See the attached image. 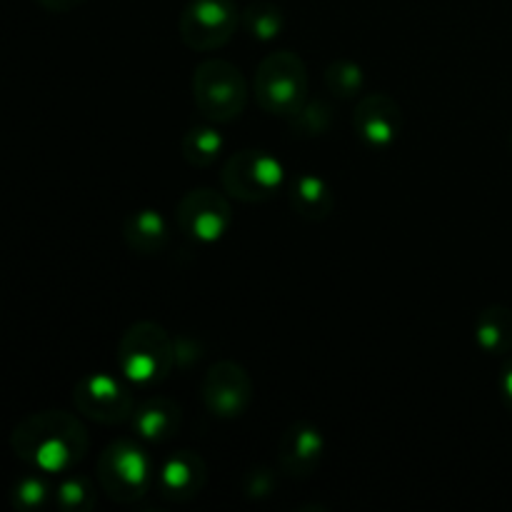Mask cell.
<instances>
[{"instance_id": "6da1fadb", "label": "cell", "mask_w": 512, "mask_h": 512, "mask_svg": "<svg viewBox=\"0 0 512 512\" xmlns=\"http://www.w3.org/2000/svg\"><path fill=\"white\" fill-rule=\"evenodd\" d=\"M10 448L35 473H70L88 453V433L75 415L45 410L15 425Z\"/></svg>"}, {"instance_id": "7a4b0ae2", "label": "cell", "mask_w": 512, "mask_h": 512, "mask_svg": "<svg viewBox=\"0 0 512 512\" xmlns=\"http://www.w3.org/2000/svg\"><path fill=\"white\" fill-rule=\"evenodd\" d=\"M173 360V340L158 323H135L118 343V368L130 383H163L173 368Z\"/></svg>"}, {"instance_id": "3957f363", "label": "cell", "mask_w": 512, "mask_h": 512, "mask_svg": "<svg viewBox=\"0 0 512 512\" xmlns=\"http://www.w3.org/2000/svg\"><path fill=\"white\" fill-rule=\"evenodd\" d=\"M305 95H308V73L305 63L295 53L278 50L258 65L255 98L263 110L293 118L305 105Z\"/></svg>"}, {"instance_id": "277c9868", "label": "cell", "mask_w": 512, "mask_h": 512, "mask_svg": "<svg viewBox=\"0 0 512 512\" xmlns=\"http://www.w3.org/2000/svg\"><path fill=\"white\" fill-rule=\"evenodd\" d=\"M98 480L108 498L118 503H135L148 493L150 480H153V463L138 443L118 440L100 455Z\"/></svg>"}, {"instance_id": "5b68a950", "label": "cell", "mask_w": 512, "mask_h": 512, "mask_svg": "<svg viewBox=\"0 0 512 512\" xmlns=\"http://www.w3.org/2000/svg\"><path fill=\"white\" fill-rule=\"evenodd\" d=\"M195 103L203 110L205 118L230 123L240 118L248 100V88L235 65L225 60H205L195 68L193 75Z\"/></svg>"}, {"instance_id": "8992f818", "label": "cell", "mask_w": 512, "mask_h": 512, "mask_svg": "<svg viewBox=\"0 0 512 512\" xmlns=\"http://www.w3.org/2000/svg\"><path fill=\"white\" fill-rule=\"evenodd\" d=\"M283 185V165L265 150H240L225 163L223 188L245 203H263Z\"/></svg>"}, {"instance_id": "52a82bcc", "label": "cell", "mask_w": 512, "mask_h": 512, "mask_svg": "<svg viewBox=\"0 0 512 512\" xmlns=\"http://www.w3.org/2000/svg\"><path fill=\"white\" fill-rule=\"evenodd\" d=\"M180 38L193 50H215L233 38L238 10L230 0H190L180 15Z\"/></svg>"}, {"instance_id": "ba28073f", "label": "cell", "mask_w": 512, "mask_h": 512, "mask_svg": "<svg viewBox=\"0 0 512 512\" xmlns=\"http://www.w3.org/2000/svg\"><path fill=\"white\" fill-rule=\"evenodd\" d=\"M73 400L75 408L85 418L103 425L128 420L130 413H133V395H130V390L120 380H115L113 375L105 373H95L80 380L75 385Z\"/></svg>"}, {"instance_id": "9c48e42d", "label": "cell", "mask_w": 512, "mask_h": 512, "mask_svg": "<svg viewBox=\"0 0 512 512\" xmlns=\"http://www.w3.org/2000/svg\"><path fill=\"white\" fill-rule=\"evenodd\" d=\"M230 225V205L210 188L190 190L178 203V228L195 243H215Z\"/></svg>"}, {"instance_id": "30bf717a", "label": "cell", "mask_w": 512, "mask_h": 512, "mask_svg": "<svg viewBox=\"0 0 512 512\" xmlns=\"http://www.w3.org/2000/svg\"><path fill=\"white\" fill-rule=\"evenodd\" d=\"M203 403L218 418H238L245 413L250 403V395H253V383H250V375L245 373V368H240L238 363H223L213 365V368L205 373L203 378Z\"/></svg>"}, {"instance_id": "8fae6325", "label": "cell", "mask_w": 512, "mask_h": 512, "mask_svg": "<svg viewBox=\"0 0 512 512\" xmlns=\"http://www.w3.org/2000/svg\"><path fill=\"white\" fill-rule=\"evenodd\" d=\"M355 130L373 148H385L400 133V108L390 95H365L355 110Z\"/></svg>"}, {"instance_id": "7c38bea8", "label": "cell", "mask_w": 512, "mask_h": 512, "mask_svg": "<svg viewBox=\"0 0 512 512\" xmlns=\"http://www.w3.org/2000/svg\"><path fill=\"white\" fill-rule=\"evenodd\" d=\"M205 478H208V470H205L203 458L193 450H180L160 465L158 488L163 498L185 503L203 490Z\"/></svg>"}, {"instance_id": "4fadbf2b", "label": "cell", "mask_w": 512, "mask_h": 512, "mask_svg": "<svg viewBox=\"0 0 512 512\" xmlns=\"http://www.w3.org/2000/svg\"><path fill=\"white\" fill-rule=\"evenodd\" d=\"M323 455V435L308 423L290 425L278 445V463L288 475H310Z\"/></svg>"}, {"instance_id": "5bb4252c", "label": "cell", "mask_w": 512, "mask_h": 512, "mask_svg": "<svg viewBox=\"0 0 512 512\" xmlns=\"http://www.w3.org/2000/svg\"><path fill=\"white\" fill-rule=\"evenodd\" d=\"M130 423L140 438L160 443V440L173 438L175 430L180 428V408L173 400L153 395L130 413Z\"/></svg>"}, {"instance_id": "9a60e30c", "label": "cell", "mask_w": 512, "mask_h": 512, "mask_svg": "<svg viewBox=\"0 0 512 512\" xmlns=\"http://www.w3.org/2000/svg\"><path fill=\"white\" fill-rule=\"evenodd\" d=\"M123 238L130 245V250L143 255L160 253L168 243V223L155 210H138L130 215L123 225Z\"/></svg>"}, {"instance_id": "2e32d148", "label": "cell", "mask_w": 512, "mask_h": 512, "mask_svg": "<svg viewBox=\"0 0 512 512\" xmlns=\"http://www.w3.org/2000/svg\"><path fill=\"white\" fill-rule=\"evenodd\" d=\"M475 340L488 355L512 353V310L490 305L475 320Z\"/></svg>"}, {"instance_id": "e0dca14e", "label": "cell", "mask_w": 512, "mask_h": 512, "mask_svg": "<svg viewBox=\"0 0 512 512\" xmlns=\"http://www.w3.org/2000/svg\"><path fill=\"white\" fill-rule=\"evenodd\" d=\"M333 193L318 175H300L290 188V205L305 220H325L333 210Z\"/></svg>"}, {"instance_id": "ac0fdd59", "label": "cell", "mask_w": 512, "mask_h": 512, "mask_svg": "<svg viewBox=\"0 0 512 512\" xmlns=\"http://www.w3.org/2000/svg\"><path fill=\"white\" fill-rule=\"evenodd\" d=\"M220 150H223V138H220L218 130L205 128H190L183 138V158L188 160L195 168H208L218 160Z\"/></svg>"}, {"instance_id": "d6986e66", "label": "cell", "mask_w": 512, "mask_h": 512, "mask_svg": "<svg viewBox=\"0 0 512 512\" xmlns=\"http://www.w3.org/2000/svg\"><path fill=\"white\" fill-rule=\"evenodd\" d=\"M243 25L253 38L273 40L283 30V13H280L278 5L260 0V3H250L243 10Z\"/></svg>"}, {"instance_id": "ffe728a7", "label": "cell", "mask_w": 512, "mask_h": 512, "mask_svg": "<svg viewBox=\"0 0 512 512\" xmlns=\"http://www.w3.org/2000/svg\"><path fill=\"white\" fill-rule=\"evenodd\" d=\"M50 488L40 475H23L10 488V505L20 512L43 510L48 505Z\"/></svg>"}, {"instance_id": "44dd1931", "label": "cell", "mask_w": 512, "mask_h": 512, "mask_svg": "<svg viewBox=\"0 0 512 512\" xmlns=\"http://www.w3.org/2000/svg\"><path fill=\"white\" fill-rule=\"evenodd\" d=\"M93 503V488H90L88 480L80 478V475H70V478H65L63 483L55 488V505H58L60 510L83 512L93 508Z\"/></svg>"}, {"instance_id": "7402d4cb", "label": "cell", "mask_w": 512, "mask_h": 512, "mask_svg": "<svg viewBox=\"0 0 512 512\" xmlns=\"http://www.w3.org/2000/svg\"><path fill=\"white\" fill-rule=\"evenodd\" d=\"M325 83H328L330 93L340 95V98H350L363 88V70L348 60H338L325 73Z\"/></svg>"}, {"instance_id": "603a6c76", "label": "cell", "mask_w": 512, "mask_h": 512, "mask_svg": "<svg viewBox=\"0 0 512 512\" xmlns=\"http://www.w3.org/2000/svg\"><path fill=\"white\" fill-rule=\"evenodd\" d=\"M45 10H53V13H65V10H73L75 5H80L83 0H38Z\"/></svg>"}, {"instance_id": "cb8c5ba5", "label": "cell", "mask_w": 512, "mask_h": 512, "mask_svg": "<svg viewBox=\"0 0 512 512\" xmlns=\"http://www.w3.org/2000/svg\"><path fill=\"white\" fill-rule=\"evenodd\" d=\"M500 388H503L505 400H508V405L512 408V358L508 360V365H505V368H503V378H500Z\"/></svg>"}, {"instance_id": "d4e9b609", "label": "cell", "mask_w": 512, "mask_h": 512, "mask_svg": "<svg viewBox=\"0 0 512 512\" xmlns=\"http://www.w3.org/2000/svg\"><path fill=\"white\" fill-rule=\"evenodd\" d=\"M510 145H512V135H510Z\"/></svg>"}]
</instances>
